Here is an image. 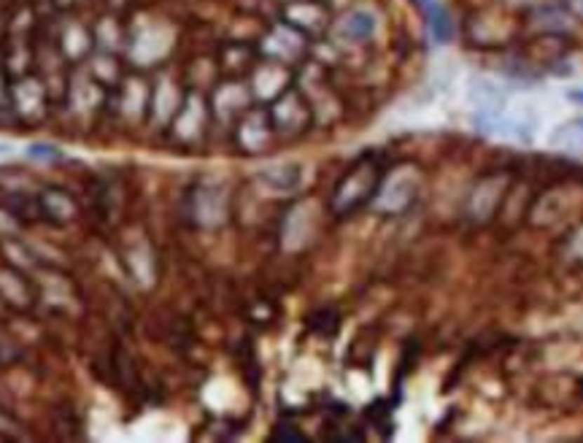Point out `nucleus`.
<instances>
[{"label":"nucleus","mask_w":583,"mask_h":443,"mask_svg":"<svg viewBox=\"0 0 583 443\" xmlns=\"http://www.w3.org/2000/svg\"><path fill=\"white\" fill-rule=\"evenodd\" d=\"M422 8L427 14V25H429V33L438 44H448L451 36H454V22H451V14L443 8L441 3L435 0H419Z\"/></svg>","instance_id":"obj_2"},{"label":"nucleus","mask_w":583,"mask_h":443,"mask_svg":"<svg viewBox=\"0 0 583 443\" xmlns=\"http://www.w3.org/2000/svg\"><path fill=\"white\" fill-rule=\"evenodd\" d=\"M570 98L572 100H583V92H570Z\"/></svg>","instance_id":"obj_3"},{"label":"nucleus","mask_w":583,"mask_h":443,"mask_svg":"<svg viewBox=\"0 0 583 443\" xmlns=\"http://www.w3.org/2000/svg\"><path fill=\"white\" fill-rule=\"evenodd\" d=\"M219 0H0V84L38 81L49 111L76 98L122 111L176 71L219 68L230 41L213 36ZM257 3V0H246Z\"/></svg>","instance_id":"obj_1"}]
</instances>
